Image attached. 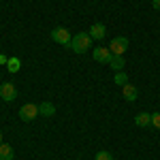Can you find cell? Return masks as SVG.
<instances>
[{"label":"cell","instance_id":"cell-1","mask_svg":"<svg viewBox=\"0 0 160 160\" xmlns=\"http://www.w3.org/2000/svg\"><path fill=\"white\" fill-rule=\"evenodd\" d=\"M90 45H92V37H90V32H77L71 41V45H68V49H73L75 53H86L90 49Z\"/></svg>","mask_w":160,"mask_h":160},{"label":"cell","instance_id":"cell-2","mask_svg":"<svg viewBox=\"0 0 160 160\" xmlns=\"http://www.w3.org/2000/svg\"><path fill=\"white\" fill-rule=\"evenodd\" d=\"M51 38H53L58 45H64V47H68V45H71V41H73L71 32H68L66 28H62V26H58V28H53V30H51Z\"/></svg>","mask_w":160,"mask_h":160},{"label":"cell","instance_id":"cell-3","mask_svg":"<svg viewBox=\"0 0 160 160\" xmlns=\"http://www.w3.org/2000/svg\"><path fill=\"white\" fill-rule=\"evenodd\" d=\"M37 115H41V113H38V105H34V102H26V105H22V109H19L22 122H32Z\"/></svg>","mask_w":160,"mask_h":160},{"label":"cell","instance_id":"cell-4","mask_svg":"<svg viewBox=\"0 0 160 160\" xmlns=\"http://www.w3.org/2000/svg\"><path fill=\"white\" fill-rule=\"evenodd\" d=\"M126 49H128V38H126V37H115L109 43V51H111V53H115V56H122Z\"/></svg>","mask_w":160,"mask_h":160},{"label":"cell","instance_id":"cell-5","mask_svg":"<svg viewBox=\"0 0 160 160\" xmlns=\"http://www.w3.org/2000/svg\"><path fill=\"white\" fill-rule=\"evenodd\" d=\"M0 96H2V100L4 102H13V100L17 98V90H15V86L13 83H0Z\"/></svg>","mask_w":160,"mask_h":160},{"label":"cell","instance_id":"cell-6","mask_svg":"<svg viewBox=\"0 0 160 160\" xmlns=\"http://www.w3.org/2000/svg\"><path fill=\"white\" fill-rule=\"evenodd\" d=\"M92 58L100 64H109V58H111V51L109 47H96V49L92 51Z\"/></svg>","mask_w":160,"mask_h":160},{"label":"cell","instance_id":"cell-7","mask_svg":"<svg viewBox=\"0 0 160 160\" xmlns=\"http://www.w3.org/2000/svg\"><path fill=\"white\" fill-rule=\"evenodd\" d=\"M90 37L94 38V41H102V38L107 37V28H105V24H92V28H90Z\"/></svg>","mask_w":160,"mask_h":160},{"label":"cell","instance_id":"cell-8","mask_svg":"<svg viewBox=\"0 0 160 160\" xmlns=\"http://www.w3.org/2000/svg\"><path fill=\"white\" fill-rule=\"evenodd\" d=\"M122 94H124V98L128 100V102H135V100L139 98V90H137L132 83H126V86L122 88Z\"/></svg>","mask_w":160,"mask_h":160},{"label":"cell","instance_id":"cell-9","mask_svg":"<svg viewBox=\"0 0 160 160\" xmlns=\"http://www.w3.org/2000/svg\"><path fill=\"white\" fill-rule=\"evenodd\" d=\"M38 113H41L43 118H51V115H56V105L49 102V100H45V102L38 105Z\"/></svg>","mask_w":160,"mask_h":160},{"label":"cell","instance_id":"cell-10","mask_svg":"<svg viewBox=\"0 0 160 160\" xmlns=\"http://www.w3.org/2000/svg\"><path fill=\"white\" fill-rule=\"evenodd\" d=\"M135 124L139 126V128H145V126H149V124H152V113L141 111L139 115H135Z\"/></svg>","mask_w":160,"mask_h":160},{"label":"cell","instance_id":"cell-11","mask_svg":"<svg viewBox=\"0 0 160 160\" xmlns=\"http://www.w3.org/2000/svg\"><path fill=\"white\" fill-rule=\"evenodd\" d=\"M15 152L9 143H0V160H13Z\"/></svg>","mask_w":160,"mask_h":160},{"label":"cell","instance_id":"cell-12","mask_svg":"<svg viewBox=\"0 0 160 160\" xmlns=\"http://www.w3.org/2000/svg\"><path fill=\"white\" fill-rule=\"evenodd\" d=\"M109 66L113 68V71H118V73H120V71L124 68V58H122V56H115V53H111V58H109Z\"/></svg>","mask_w":160,"mask_h":160},{"label":"cell","instance_id":"cell-13","mask_svg":"<svg viewBox=\"0 0 160 160\" xmlns=\"http://www.w3.org/2000/svg\"><path fill=\"white\" fill-rule=\"evenodd\" d=\"M19 68H22L19 58H9V60H7V71H9V73H17Z\"/></svg>","mask_w":160,"mask_h":160},{"label":"cell","instance_id":"cell-14","mask_svg":"<svg viewBox=\"0 0 160 160\" xmlns=\"http://www.w3.org/2000/svg\"><path fill=\"white\" fill-rule=\"evenodd\" d=\"M113 81H115V83H118V86H126V83H128V75L124 73V71H120V73H115V77H113Z\"/></svg>","mask_w":160,"mask_h":160},{"label":"cell","instance_id":"cell-15","mask_svg":"<svg viewBox=\"0 0 160 160\" xmlns=\"http://www.w3.org/2000/svg\"><path fill=\"white\" fill-rule=\"evenodd\" d=\"M152 126L160 130V111H156V113H152Z\"/></svg>","mask_w":160,"mask_h":160},{"label":"cell","instance_id":"cell-16","mask_svg":"<svg viewBox=\"0 0 160 160\" xmlns=\"http://www.w3.org/2000/svg\"><path fill=\"white\" fill-rule=\"evenodd\" d=\"M96 160H113V156H111L109 152H105V149H102V152L96 154Z\"/></svg>","mask_w":160,"mask_h":160},{"label":"cell","instance_id":"cell-17","mask_svg":"<svg viewBox=\"0 0 160 160\" xmlns=\"http://www.w3.org/2000/svg\"><path fill=\"white\" fill-rule=\"evenodd\" d=\"M152 4H154V9H156V11H160V0H154Z\"/></svg>","mask_w":160,"mask_h":160},{"label":"cell","instance_id":"cell-18","mask_svg":"<svg viewBox=\"0 0 160 160\" xmlns=\"http://www.w3.org/2000/svg\"><path fill=\"white\" fill-rule=\"evenodd\" d=\"M0 143H2V132H0Z\"/></svg>","mask_w":160,"mask_h":160}]
</instances>
